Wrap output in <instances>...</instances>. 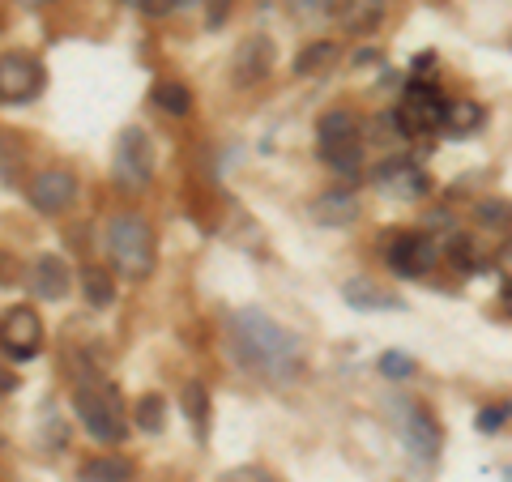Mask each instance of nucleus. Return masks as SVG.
Instances as JSON below:
<instances>
[{
  "label": "nucleus",
  "instance_id": "nucleus-1",
  "mask_svg": "<svg viewBox=\"0 0 512 482\" xmlns=\"http://www.w3.org/2000/svg\"><path fill=\"white\" fill-rule=\"evenodd\" d=\"M235 329V346L244 350V359L256 367V372L274 376V380H286L295 376L303 367V346L295 333H286L274 316H265L261 308H244L235 312L231 320Z\"/></svg>",
  "mask_w": 512,
  "mask_h": 482
},
{
  "label": "nucleus",
  "instance_id": "nucleus-2",
  "mask_svg": "<svg viewBox=\"0 0 512 482\" xmlns=\"http://www.w3.org/2000/svg\"><path fill=\"white\" fill-rule=\"evenodd\" d=\"M107 256L111 269L128 282H146L154 273V227L141 214H116L107 222Z\"/></svg>",
  "mask_w": 512,
  "mask_h": 482
},
{
  "label": "nucleus",
  "instance_id": "nucleus-3",
  "mask_svg": "<svg viewBox=\"0 0 512 482\" xmlns=\"http://www.w3.org/2000/svg\"><path fill=\"white\" fill-rule=\"evenodd\" d=\"M73 414L86 427L90 440L99 444H124V406L120 393L107 380L94 384H73Z\"/></svg>",
  "mask_w": 512,
  "mask_h": 482
},
{
  "label": "nucleus",
  "instance_id": "nucleus-4",
  "mask_svg": "<svg viewBox=\"0 0 512 482\" xmlns=\"http://www.w3.org/2000/svg\"><path fill=\"white\" fill-rule=\"evenodd\" d=\"M380 239H384V265H389V273H397V278H406V282L427 278L440 261L436 239H431L427 231H389Z\"/></svg>",
  "mask_w": 512,
  "mask_h": 482
},
{
  "label": "nucleus",
  "instance_id": "nucleus-5",
  "mask_svg": "<svg viewBox=\"0 0 512 482\" xmlns=\"http://www.w3.org/2000/svg\"><path fill=\"white\" fill-rule=\"evenodd\" d=\"M444 111H448V99L436 86H431V82H410L393 116H397L402 137L419 141V137H431L436 128H444Z\"/></svg>",
  "mask_w": 512,
  "mask_h": 482
},
{
  "label": "nucleus",
  "instance_id": "nucleus-6",
  "mask_svg": "<svg viewBox=\"0 0 512 482\" xmlns=\"http://www.w3.org/2000/svg\"><path fill=\"white\" fill-rule=\"evenodd\" d=\"M111 180L124 192H146L154 180V146L141 128H124L111 150Z\"/></svg>",
  "mask_w": 512,
  "mask_h": 482
},
{
  "label": "nucleus",
  "instance_id": "nucleus-7",
  "mask_svg": "<svg viewBox=\"0 0 512 482\" xmlns=\"http://www.w3.org/2000/svg\"><path fill=\"white\" fill-rule=\"evenodd\" d=\"M393 419H397V436H402L406 453H410L414 461H436V457H440L444 431H440L436 414H431L427 406H419V401H397Z\"/></svg>",
  "mask_w": 512,
  "mask_h": 482
},
{
  "label": "nucleus",
  "instance_id": "nucleus-8",
  "mask_svg": "<svg viewBox=\"0 0 512 482\" xmlns=\"http://www.w3.org/2000/svg\"><path fill=\"white\" fill-rule=\"evenodd\" d=\"M26 201L35 205L43 218L69 214L77 205V175L69 167H43V171H35V175H30V184H26Z\"/></svg>",
  "mask_w": 512,
  "mask_h": 482
},
{
  "label": "nucleus",
  "instance_id": "nucleus-9",
  "mask_svg": "<svg viewBox=\"0 0 512 482\" xmlns=\"http://www.w3.org/2000/svg\"><path fill=\"white\" fill-rule=\"evenodd\" d=\"M43 86H47V73L30 52H5L0 56V99H5L9 107L35 103L43 94Z\"/></svg>",
  "mask_w": 512,
  "mask_h": 482
},
{
  "label": "nucleus",
  "instance_id": "nucleus-10",
  "mask_svg": "<svg viewBox=\"0 0 512 482\" xmlns=\"http://www.w3.org/2000/svg\"><path fill=\"white\" fill-rule=\"evenodd\" d=\"M0 337H5V355L9 359H35L43 342H47V333H43V320L39 312L30 308V303H9L5 316H0Z\"/></svg>",
  "mask_w": 512,
  "mask_h": 482
},
{
  "label": "nucleus",
  "instance_id": "nucleus-11",
  "mask_svg": "<svg viewBox=\"0 0 512 482\" xmlns=\"http://www.w3.org/2000/svg\"><path fill=\"white\" fill-rule=\"evenodd\" d=\"M278 64V47L269 35H248L244 43L231 52V86L235 90H252L261 86L269 73H274Z\"/></svg>",
  "mask_w": 512,
  "mask_h": 482
},
{
  "label": "nucleus",
  "instance_id": "nucleus-12",
  "mask_svg": "<svg viewBox=\"0 0 512 482\" xmlns=\"http://www.w3.org/2000/svg\"><path fill=\"white\" fill-rule=\"evenodd\" d=\"M372 180L384 197H393V201H423L431 192V175L414 163V158H384L372 171Z\"/></svg>",
  "mask_w": 512,
  "mask_h": 482
},
{
  "label": "nucleus",
  "instance_id": "nucleus-13",
  "mask_svg": "<svg viewBox=\"0 0 512 482\" xmlns=\"http://www.w3.org/2000/svg\"><path fill=\"white\" fill-rule=\"evenodd\" d=\"M363 214V201L355 188H325L320 197L312 201V218L320 222V227H350V222H359Z\"/></svg>",
  "mask_w": 512,
  "mask_h": 482
},
{
  "label": "nucleus",
  "instance_id": "nucleus-14",
  "mask_svg": "<svg viewBox=\"0 0 512 482\" xmlns=\"http://www.w3.org/2000/svg\"><path fill=\"white\" fill-rule=\"evenodd\" d=\"M342 299L350 303V308H359V312H397V308H406L402 295L389 291V286H380L376 278H350V282H342Z\"/></svg>",
  "mask_w": 512,
  "mask_h": 482
},
{
  "label": "nucleus",
  "instance_id": "nucleus-15",
  "mask_svg": "<svg viewBox=\"0 0 512 482\" xmlns=\"http://www.w3.org/2000/svg\"><path fill=\"white\" fill-rule=\"evenodd\" d=\"M69 286H73V273H69V265L60 261V256H39L35 265H30V291H35L39 299H64L69 295Z\"/></svg>",
  "mask_w": 512,
  "mask_h": 482
},
{
  "label": "nucleus",
  "instance_id": "nucleus-16",
  "mask_svg": "<svg viewBox=\"0 0 512 482\" xmlns=\"http://www.w3.org/2000/svg\"><path fill=\"white\" fill-rule=\"evenodd\" d=\"M180 406H184V419L192 423V436L197 444H210V423H214V397L201 380H188L184 393H180Z\"/></svg>",
  "mask_w": 512,
  "mask_h": 482
},
{
  "label": "nucleus",
  "instance_id": "nucleus-17",
  "mask_svg": "<svg viewBox=\"0 0 512 482\" xmlns=\"http://www.w3.org/2000/svg\"><path fill=\"white\" fill-rule=\"evenodd\" d=\"M133 478H137V465L120 453H103L77 465V482H133Z\"/></svg>",
  "mask_w": 512,
  "mask_h": 482
},
{
  "label": "nucleus",
  "instance_id": "nucleus-18",
  "mask_svg": "<svg viewBox=\"0 0 512 482\" xmlns=\"http://www.w3.org/2000/svg\"><path fill=\"white\" fill-rule=\"evenodd\" d=\"M320 150V163H325L333 175H342V180H359L363 171V141L350 137V141H333V146H316Z\"/></svg>",
  "mask_w": 512,
  "mask_h": 482
},
{
  "label": "nucleus",
  "instance_id": "nucleus-19",
  "mask_svg": "<svg viewBox=\"0 0 512 482\" xmlns=\"http://www.w3.org/2000/svg\"><path fill=\"white\" fill-rule=\"evenodd\" d=\"M77 282H82V299H86V308L94 312H103L116 303V278L103 269V265H82V273H77Z\"/></svg>",
  "mask_w": 512,
  "mask_h": 482
},
{
  "label": "nucleus",
  "instance_id": "nucleus-20",
  "mask_svg": "<svg viewBox=\"0 0 512 482\" xmlns=\"http://www.w3.org/2000/svg\"><path fill=\"white\" fill-rule=\"evenodd\" d=\"M483 124H487L483 103H474V99H448V111H444V133L448 137H470Z\"/></svg>",
  "mask_w": 512,
  "mask_h": 482
},
{
  "label": "nucleus",
  "instance_id": "nucleus-21",
  "mask_svg": "<svg viewBox=\"0 0 512 482\" xmlns=\"http://www.w3.org/2000/svg\"><path fill=\"white\" fill-rule=\"evenodd\" d=\"M363 133V124L355 111H346V107H333L325 111V116L316 120V146H333V141H350V137H359Z\"/></svg>",
  "mask_w": 512,
  "mask_h": 482
},
{
  "label": "nucleus",
  "instance_id": "nucleus-22",
  "mask_svg": "<svg viewBox=\"0 0 512 482\" xmlns=\"http://www.w3.org/2000/svg\"><path fill=\"white\" fill-rule=\"evenodd\" d=\"M150 103L158 107V111H167V116H192V90H188V82H175V77H167V82H154V90H150Z\"/></svg>",
  "mask_w": 512,
  "mask_h": 482
},
{
  "label": "nucleus",
  "instance_id": "nucleus-23",
  "mask_svg": "<svg viewBox=\"0 0 512 482\" xmlns=\"http://www.w3.org/2000/svg\"><path fill=\"white\" fill-rule=\"evenodd\" d=\"M384 9H389V0H346L342 5V26L350 30V35H363V30H372Z\"/></svg>",
  "mask_w": 512,
  "mask_h": 482
},
{
  "label": "nucleus",
  "instance_id": "nucleus-24",
  "mask_svg": "<svg viewBox=\"0 0 512 482\" xmlns=\"http://www.w3.org/2000/svg\"><path fill=\"white\" fill-rule=\"evenodd\" d=\"M338 52L342 47L333 43V39H312L308 47H303V52L295 56V73L299 77H312V73H325L333 60H338Z\"/></svg>",
  "mask_w": 512,
  "mask_h": 482
},
{
  "label": "nucleus",
  "instance_id": "nucleus-25",
  "mask_svg": "<svg viewBox=\"0 0 512 482\" xmlns=\"http://www.w3.org/2000/svg\"><path fill=\"white\" fill-rule=\"evenodd\" d=\"M133 423L146 431V436H158V431L167 427V401L163 393H146V397H137V406H133Z\"/></svg>",
  "mask_w": 512,
  "mask_h": 482
},
{
  "label": "nucleus",
  "instance_id": "nucleus-26",
  "mask_svg": "<svg viewBox=\"0 0 512 482\" xmlns=\"http://www.w3.org/2000/svg\"><path fill=\"white\" fill-rule=\"evenodd\" d=\"M474 218L483 222V227H491V231H512V201H504V197L478 201L474 205Z\"/></svg>",
  "mask_w": 512,
  "mask_h": 482
},
{
  "label": "nucleus",
  "instance_id": "nucleus-27",
  "mask_svg": "<svg viewBox=\"0 0 512 482\" xmlns=\"http://www.w3.org/2000/svg\"><path fill=\"white\" fill-rule=\"evenodd\" d=\"M448 265H453L461 278L478 269V248H474L470 235H453V244H448Z\"/></svg>",
  "mask_w": 512,
  "mask_h": 482
},
{
  "label": "nucleus",
  "instance_id": "nucleus-28",
  "mask_svg": "<svg viewBox=\"0 0 512 482\" xmlns=\"http://www.w3.org/2000/svg\"><path fill=\"white\" fill-rule=\"evenodd\" d=\"M376 367H380L384 380H406V376H414V359L402 355V350H384Z\"/></svg>",
  "mask_w": 512,
  "mask_h": 482
},
{
  "label": "nucleus",
  "instance_id": "nucleus-29",
  "mask_svg": "<svg viewBox=\"0 0 512 482\" xmlns=\"http://www.w3.org/2000/svg\"><path fill=\"white\" fill-rule=\"evenodd\" d=\"M508 419H512V401H495V406H483V410H478L474 427H478V431H487V436H491V431H500Z\"/></svg>",
  "mask_w": 512,
  "mask_h": 482
},
{
  "label": "nucleus",
  "instance_id": "nucleus-30",
  "mask_svg": "<svg viewBox=\"0 0 512 482\" xmlns=\"http://www.w3.org/2000/svg\"><path fill=\"white\" fill-rule=\"evenodd\" d=\"M291 5V13H299V18H329V13H342L346 0H286Z\"/></svg>",
  "mask_w": 512,
  "mask_h": 482
},
{
  "label": "nucleus",
  "instance_id": "nucleus-31",
  "mask_svg": "<svg viewBox=\"0 0 512 482\" xmlns=\"http://www.w3.org/2000/svg\"><path fill=\"white\" fill-rule=\"evenodd\" d=\"M231 5H235V0H205V26L218 30L222 22L231 18Z\"/></svg>",
  "mask_w": 512,
  "mask_h": 482
},
{
  "label": "nucleus",
  "instance_id": "nucleus-32",
  "mask_svg": "<svg viewBox=\"0 0 512 482\" xmlns=\"http://www.w3.org/2000/svg\"><path fill=\"white\" fill-rule=\"evenodd\" d=\"M431 73H436V52H419L410 64V82H431Z\"/></svg>",
  "mask_w": 512,
  "mask_h": 482
},
{
  "label": "nucleus",
  "instance_id": "nucleus-33",
  "mask_svg": "<svg viewBox=\"0 0 512 482\" xmlns=\"http://www.w3.org/2000/svg\"><path fill=\"white\" fill-rule=\"evenodd\" d=\"M222 482H274V478H269V470H261V465H239V470L222 474Z\"/></svg>",
  "mask_w": 512,
  "mask_h": 482
},
{
  "label": "nucleus",
  "instance_id": "nucleus-34",
  "mask_svg": "<svg viewBox=\"0 0 512 482\" xmlns=\"http://www.w3.org/2000/svg\"><path fill=\"white\" fill-rule=\"evenodd\" d=\"M495 273H500L504 282H512V239H504V244L495 248Z\"/></svg>",
  "mask_w": 512,
  "mask_h": 482
},
{
  "label": "nucleus",
  "instance_id": "nucleus-35",
  "mask_svg": "<svg viewBox=\"0 0 512 482\" xmlns=\"http://www.w3.org/2000/svg\"><path fill=\"white\" fill-rule=\"evenodd\" d=\"M380 60V52H376V47H363V52H355V56H350V64H355V69H359V64H376Z\"/></svg>",
  "mask_w": 512,
  "mask_h": 482
},
{
  "label": "nucleus",
  "instance_id": "nucleus-36",
  "mask_svg": "<svg viewBox=\"0 0 512 482\" xmlns=\"http://www.w3.org/2000/svg\"><path fill=\"white\" fill-rule=\"evenodd\" d=\"M500 308H504V316L512 320V282L504 286V295H500Z\"/></svg>",
  "mask_w": 512,
  "mask_h": 482
},
{
  "label": "nucleus",
  "instance_id": "nucleus-37",
  "mask_svg": "<svg viewBox=\"0 0 512 482\" xmlns=\"http://www.w3.org/2000/svg\"><path fill=\"white\" fill-rule=\"evenodd\" d=\"M22 9H47V5H56V0H18Z\"/></svg>",
  "mask_w": 512,
  "mask_h": 482
},
{
  "label": "nucleus",
  "instance_id": "nucleus-38",
  "mask_svg": "<svg viewBox=\"0 0 512 482\" xmlns=\"http://www.w3.org/2000/svg\"><path fill=\"white\" fill-rule=\"evenodd\" d=\"M120 5H128V9H146L150 0H120Z\"/></svg>",
  "mask_w": 512,
  "mask_h": 482
},
{
  "label": "nucleus",
  "instance_id": "nucleus-39",
  "mask_svg": "<svg viewBox=\"0 0 512 482\" xmlns=\"http://www.w3.org/2000/svg\"><path fill=\"white\" fill-rule=\"evenodd\" d=\"M504 474H508V482H512V465H508V470H504Z\"/></svg>",
  "mask_w": 512,
  "mask_h": 482
}]
</instances>
